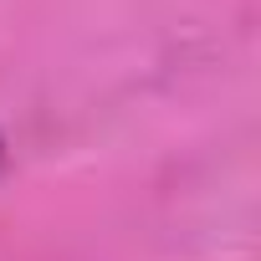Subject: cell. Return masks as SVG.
I'll return each instance as SVG.
<instances>
[{
    "mask_svg": "<svg viewBox=\"0 0 261 261\" xmlns=\"http://www.w3.org/2000/svg\"><path fill=\"white\" fill-rule=\"evenodd\" d=\"M0 159H6V139H0Z\"/></svg>",
    "mask_w": 261,
    "mask_h": 261,
    "instance_id": "cell-1",
    "label": "cell"
}]
</instances>
